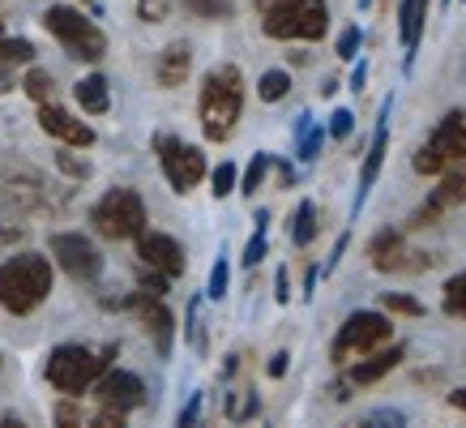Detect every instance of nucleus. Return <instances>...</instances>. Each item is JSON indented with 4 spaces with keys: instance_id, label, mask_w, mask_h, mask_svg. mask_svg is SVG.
I'll list each match as a JSON object with an SVG mask.
<instances>
[{
    "instance_id": "1",
    "label": "nucleus",
    "mask_w": 466,
    "mask_h": 428,
    "mask_svg": "<svg viewBox=\"0 0 466 428\" xmlns=\"http://www.w3.org/2000/svg\"><path fill=\"white\" fill-rule=\"evenodd\" d=\"M244 116V73L236 65H218L206 73L198 95V120L210 142H227Z\"/></svg>"
},
{
    "instance_id": "2",
    "label": "nucleus",
    "mask_w": 466,
    "mask_h": 428,
    "mask_svg": "<svg viewBox=\"0 0 466 428\" xmlns=\"http://www.w3.org/2000/svg\"><path fill=\"white\" fill-rule=\"evenodd\" d=\"M52 261L43 253H17L0 261V309L14 317L35 313L43 300L52 296Z\"/></svg>"
},
{
    "instance_id": "3",
    "label": "nucleus",
    "mask_w": 466,
    "mask_h": 428,
    "mask_svg": "<svg viewBox=\"0 0 466 428\" xmlns=\"http://www.w3.org/2000/svg\"><path fill=\"white\" fill-rule=\"evenodd\" d=\"M266 39L279 43H317L329 30L325 0H253Z\"/></svg>"
},
{
    "instance_id": "4",
    "label": "nucleus",
    "mask_w": 466,
    "mask_h": 428,
    "mask_svg": "<svg viewBox=\"0 0 466 428\" xmlns=\"http://www.w3.org/2000/svg\"><path fill=\"white\" fill-rule=\"evenodd\" d=\"M43 26H47V35H52L73 60L99 65V60L107 56V35H103V30L95 26V17H86L77 5H47Z\"/></svg>"
},
{
    "instance_id": "5",
    "label": "nucleus",
    "mask_w": 466,
    "mask_h": 428,
    "mask_svg": "<svg viewBox=\"0 0 466 428\" xmlns=\"http://www.w3.org/2000/svg\"><path fill=\"white\" fill-rule=\"evenodd\" d=\"M112 356L116 347H107L103 356H95L90 347H77V342H65V347H56L52 356H47V364H43V377L56 385L60 394H69V399H77V394H86L90 385L103 377V369H112Z\"/></svg>"
},
{
    "instance_id": "6",
    "label": "nucleus",
    "mask_w": 466,
    "mask_h": 428,
    "mask_svg": "<svg viewBox=\"0 0 466 428\" xmlns=\"http://www.w3.org/2000/svg\"><path fill=\"white\" fill-rule=\"evenodd\" d=\"M385 342H394V321H390V313H372V309H364V313H351L339 326V334H334V342H329V360H334V369H347L351 360L377 352V347H385Z\"/></svg>"
},
{
    "instance_id": "7",
    "label": "nucleus",
    "mask_w": 466,
    "mask_h": 428,
    "mask_svg": "<svg viewBox=\"0 0 466 428\" xmlns=\"http://www.w3.org/2000/svg\"><path fill=\"white\" fill-rule=\"evenodd\" d=\"M90 228L103 240H133L146 231V201L137 189H107L95 210H90Z\"/></svg>"
},
{
    "instance_id": "8",
    "label": "nucleus",
    "mask_w": 466,
    "mask_h": 428,
    "mask_svg": "<svg viewBox=\"0 0 466 428\" xmlns=\"http://www.w3.org/2000/svg\"><path fill=\"white\" fill-rule=\"evenodd\" d=\"M466 163V112L441 116V125L428 133V142L410 155V168L420 171V176H441V171L458 168Z\"/></svg>"
},
{
    "instance_id": "9",
    "label": "nucleus",
    "mask_w": 466,
    "mask_h": 428,
    "mask_svg": "<svg viewBox=\"0 0 466 428\" xmlns=\"http://www.w3.org/2000/svg\"><path fill=\"white\" fill-rule=\"evenodd\" d=\"M155 155L176 193H193L206 180V171H210V163H206V155H201L198 146H188L176 133H155Z\"/></svg>"
},
{
    "instance_id": "10",
    "label": "nucleus",
    "mask_w": 466,
    "mask_h": 428,
    "mask_svg": "<svg viewBox=\"0 0 466 428\" xmlns=\"http://www.w3.org/2000/svg\"><path fill=\"white\" fill-rule=\"evenodd\" d=\"M368 261H372V270H381V274H420V270H428L432 257L424 249H415L407 240V231L385 228L368 240Z\"/></svg>"
},
{
    "instance_id": "11",
    "label": "nucleus",
    "mask_w": 466,
    "mask_h": 428,
    "mask_svg": "<svg viewBox=\"0 0 466 428\" xmlns=\"http://www.w3.org/2000/svg\"><path fill=\"white\" fill-rule=\"evenodd\" d=\"M52 257H56L60 270L69 274V279H77V283H95L103 274L99 249H95V240L82 236V231H56V236H52Z\"/></svg>"
},
{
    "instance_id": "12",
    "label": "nucleus",
    "mask_w": 466,
    "mask_h": 428,
    "mask_svg": "<svg viewBox=\"0 0 466 428\" xmlns=\"http://www.w3.org/2000/svg\"><path fill=\"white\" fill-rule=\"evenodd\" d=\"M120 309L137 313V321L146 326V334L155 339V352L167 360V356H171V339H176V317H171V309L163 304V296H150V291H133V296L120 300Z\"/></svg>"
},
{
    "instance_id": "13",
    "label": "nucleus",
    "mask_w": 466,
    "mask_h": 428,
    "mask_svg": "<svg viewBox=\"0 0 466 428\" xmlns=\"http://www.w3.org/2000/svg\"><path fill=\"white\" fill-rule=\"evenodd\" d=\"M90 390H95V399H99L103 412H116V415L137 412L146 403V382L128 369H103V377L90 385Z\"/></svg>"
},
{
    "instance_id": "14",
    "label": "nucleus",
    "mask_w": 466,
    "mask_h": 428,
    "mask_svg": "<svg viewBox=\"0 0 466 428\" xmlns=\"http://www.w3.org/2000/svg\"><path fill=\"white\" fill-rule=\"evenodd\" d=\"M390 116H394V99H385L381 112H377V128H372V142H368V150H364V168H360V189H355L351 214L364 210V201H368V193H372V185L381 180L385 150H390Z\"/></svg>"
},
{
    "instance_id": "15",
    "label": "nucleus",
    "mask_w": 466,
    "mask_h": 428,
    "mask_svg": "<svg viewBox=\"0 0 466 428\" xmlns=\"http://www.w3.org/2000/svg\"><path fill=\"white\" fill-rule=\"evenodd\" d=\"M137 244V261L142 266H155L158 274H167V279H180L184 274V244L167 231H150L146 228L142 236H133Z\"/></svg>"
},
{
    "instance_id": "16",
    "label": "nucleus",
    "mask_w": 466,
    "mask_h": 428,
    "mask_svg": "<svg viewBox=\"0 0 466 428\" xmlns=\"http://www.w3.org/2000/svg\"><path fill=\"white\" fill-rule=\"evenodd\" d=\"M441 176H445V180L432 189V198H428L420 210L410 214V228L437 223L441 214H450L453 206H466V163H458V168H450V171H441Z\"/></svg>"
},
{
    "instance_id": "17",
    "label": "nucleus",
    "mask_w": 466,
    "mask_h": 428,
    "mask_svg": "<svg viewBox=\"0 0 466 428\" xmlns=\"http://www.w3.org/2000/svg\"><path fill=\"white\" fill-rule=\"evenodd\" d=\"M39 128L47 138H56L60 146H73V150H90L95 146V128L77 120L73 112H65L60 103H39Z\"/></svg>"
},
{
    "instance_id": "18",
    "label": "nucleus",
    "mask_w": 466,
    "mask_h": 428,
    "mask_svg": "<svg viewBox=\"0 0 466 428\" xmlns=\"http://www.w3.org/2000/svg\"><path fill=\"white\" fill-rule=\"evenodd\" d=\"M402 356H407V342H385V347H377V356L368 352V356L351 360L347 364V385H355V390H364V385H377L390 369H398L402 364Z\"/></svg>"
},
{
    "instance_id": "19",
    "label": "nucleus",
    "mask_w": 466,
    "mask_h": 428,
    "mask_svg": "<svg viewBox=\"0 0 466 428\" xmlns=\"http://www.w3.org/2000/svg\"><path fill=\"white\" fill-rule=\"evenodd\" d=\"M428 9H432V0H398L402 73H410V65H415V52H420V39H424V26H428Z\"/></svg>"
},
{
    "instance_id": "20",
    "label": "nucleus",
    "mask_w": 466,
    "mask_h": 428,
    "mask_svg": "<svg viewBox=\"0 0 466 428\" xmlns=\"http://www.w3.org/2000/svg\"><path fill=\"white\" fill-rule=\"evenodd\" d=\"M188 73H193V47L188 43H167L163 52H158L155 60V82L167 86V90H176V86L188 82Z\"/></svg>"
},
{
    "instance_id": "21",
    "label": "nucleus",
    "mask_w": 466,
    "mask_h": 428,
    "mask_svg": "<svg viewBox=\"0 0 466 428\" xmlns=\"http://www.w3.org/2000/svg\"><path fill=\"white\" fill-rule=\"evenodd\" d=\"M73 99H77V107H82L86 116H107V107H112V86H107L103 73H86L82 82L73 86Z\"/></svg>"
},
{
    "instance_id": "22",
    "label": "nucleus",
    "mask_w": 466,
    "mask_h": 428,
    "mask_svg": "<svg viewBox=\"0 0 466 428\" xmlns=\"http://www.w3.org/2000/svg\"><path fill=\"white\" fill-rule=\"evenodd\" d=\"M321 142H325V128L312 120V112H299V120H296V158L299 163H312L317 150H321Z\"/></svg>"
},
{
    "instance_id": "23",
    "label": "nucleus",
    "mask_w": 466,
    "mask_h": 428,
    "mask_svg": "<svg viewBox=\"0 0 466 428\" xmlns=\"http://www.w3.org/2000/svg\"><path fill=\"white\" fill-rule=\"evenodd\" d=\"M342 428H407V415L398 407H368V412L351 415Z\"/></svg>"
},
{
    "instance_id": "24",
    "label": "nucleus",
    "mask_w": 466,
    "mask_h": 428,
    "mask_svg": "<svg viewBox=\"0 0 466 428\" xmlns=\"http://www.w3.org/2000/svg\"><path fill=\"white\" fill-rule=\"evenodd\" d=\"M317 240V206L312 201H299L296 214H291V244L296 249H309Z\"/></svg>"
},
{
    "instance_id": "25",
    "label": "nucleus",
    "mask_w": 466,
    "mask_h": 428,
    "mask_svg": "<svg viewBox=\"0 0 466 428\" xmlns=\"http://www.w3.org/2000/svg\"><path fill=\"white\" fill-rule=\"evenodd\" d=\"M441 309L450 317H458V321H466V270L445 279V287H441Z\"/></svg>"
},
{
    "instance_id": "26",
    "label": "nucleus",
    "mask_w": 466,
    "mask_h": 428,
    "mask_svg": "<svg viewBox=\"0 0 466 428\" xmlns=\"http://www.w3.org/2000/svg\"><path fill=\"white\" fill-rule=\"evenodd\" d=\"M257 95H261V103H283L287 95H291V73L287 69H266L261 77H257Z\"/></svg>"
},
{
    "instance_id": "27",
    "label": "nucleus",
    "mask_w": 466,
    "mask_h": 428,
    "mask_svg": "<svg viewBox=\"0 0 466 428\" xmlns=\"http://www.w3.org/2000/svg\"><path fill=\"white\" fill-rule=\"evenodd\" d=\"M22 90L30 95L35 107H39V103H52V95H56V77H52L47 69H35V65H30L26 77H22Z\"/></svg>"
},
{
    "instance_id": "28",
    "label": "nucleus",
    "mask_w": 466,
    "mask_h": 428,
    "mask_svg": "<svg viewBox=\"0 0 466 428\" xmlns=\"http://www.w3.org/2000/svg\"><path fill=\"white\" fill-rule=\"evenodd\" d=\"M266 228H269V210H257V231H253V240L244 244V257H240V266L244 270H253V266H261L266 261Z\"/></svg>"
},
{
    "instance_id": "29",
    "label": "nucleus",
    "mask_w": 466,
    "mask_h": 428,
    "mask_svg": "<svg viewBox=\"0 0 466 428\" xmlns=\"http://www.w3.org/2000/svg\"><path fill=\"white\" fill-rule=\"evenodd\" d=\"M35 60V43L14 39V35H0V69H14V65H30Z\"/></svg>"
},
{
    "instance_id": "30",
    "label": "nucleus",
    "mask_w": 466,
    "mask_h": 428,
    "mask_svg": "<svg viewBox=\"0 0 466 428\" xmlns=\"http://www.w3.org/2000/svg\"><path fill=\"white\" fill-rule=\"evenodd\" d=\"M377 304H381V313H394V317H424V304L410 291H381Z\"/></svg>"
},
{
    "instance_id": "31",
    "label": "nucleus",
    "mask_w": 466,
    "mask_h": 428,
    "mask_svg": "<svg viewBox=\"0 0 466 428\" xmlns=\"http://www.w3.org/2000/svg\"><path fill=\"white\" fill-rule=\"evenodd\" d=\"M227 287H231V261H227V253H218L214 257V266H210L206 300H227Z\"/></svg>"
},
{
    "instance_id": "32",
    "label": "nucleus",
    "mask_w": 466,
    "mask_h": 428,
    "mask_svg": "<svg viewBox=\"0 0 466 428\" xmlns=\"http://www.w3.org/2000/svg\"><path fill=\"white\" fill-rule=\"evenodd\" d=\"M236 185H240V168H236V163H218V168L210 171V193L214 198H231Z\"/></svg>"
},
{
    "instance_id": "33",
    "label": "nucleus",
    "mask_w": 466,
    "mask_h": 428,
    "mask_svg": "<svg viewBox=\"0 0 466 428\" xmlns=\"http://www.w3.org/2000/svg\"><path fill=\"white\" fill-rule=\"evenodd\" d=\"M269 158H274V155H253V158H248L240 185H236V189H244V198H253L257 189H261V180H266V171H269Z\"/></svg>"
},
{
    "instance_id": "34",
    "label": "nucleus",
    "mask_w": 466,
    "mask_h": 428,
    "mask_svg": "<svg viewBox=\"0 0 466 428\" xmlns=\"http://www.w3.org/2000/svg\"><path fill=\"white\" fill-rule=\"evenodd\" d=\"M52 424H56V428H90V424H86V412L69 399V394L56 403V412H52Z\"/></svg>"
},
{
    "instance_id": "35",
    "label": "nucleus",
    "mask_w": 466,
    "mask_h": 428,
    "mask_svg": "<svg viewBox=\"0 0 466 428\" xmlns=\"http://www.w3.org/2000/svg\"><path fill=\"white\" fill-rule=\"evenodd\" d=\"M201 304H206V296L188 300V342H193V352H206V334H201Z\"/></svg>"
},
{
    "instance_id": "36",
    "label": "nucleus",
    "mask_w": 466,
    "mask_h": 428,
    "mask_svg": "<svg viewBox=\"0 0 466 428\" xmlns=\"http://www.w3.org/2000/svg\"><path fill=\"white\" fill-rule=\"evenodd\" d=\"M56 168L65 171V176H73V180H86V176H90V163H82V158L73 155V146L56 150Z\"/></svg>"
},
{
    "instance_id": "37",
    "label": "nucleus",
    "mask_w": 466,
    "mask_h": 428,
    "mask_svg": "<svg viewBox=\"0 0 466 428\" xmlns=\"http://www.w3.org/2000/svg\"><path fill=\"white\" fill-rule=\"evenodd\" d=\"M137 287H142V291H150V296H163V291L171 287V279H167V274H158L155 266H142V270H137Z\"/></svg>"
},
{
    "instance_id": "38",
    "label": "nucleus",
    "mask_w": 466,
    "mask_h": 428,
    "mask_svg": "<svg viewBox=\"0 0 466 428\" xmlns=\"http://www.w3.org/2000/svg\"><path fill=\"white\" fill-rule=\"evenodd\" d=\"M351 128H355V116L347 112V107H339V112L329 116V125H325V133H329L334 142H347V138H351Z\"/></svg>"
},
{
    "instance_id": "39",
    "label": "nucleus",
    "mask_w": 466,
    "mask_h": 428,
    "mask_svg": "<svg viewBox=\"0 0 466 428\" xmlns=\"http://www.w3.org/2000/svg\"><path fill=\"white\" fill-rule=\"evenodd\" d=\"M360 39H364V30L360 26H347L339 35V43H334V47H339V60H355V52H360Z\"/></svg>"
},
{
    "instance_id": "40",
    "label": "nucleus",
    "mask_w": 466,
    "mask_h": 428,
    "mask_svg": "<svg viewBox=\"0 0 466 428\" xmlns=\"http://www.w3.org/2000/svg\"><path fill=\"white\" fill-rule=\"evenodd\" d=\"M201 394H193V399L184 403V412H180V420H176V428H198L201 424Z\"/></svg>"
},
{
    "instance_id": "41",
    "label": "nucleus",
    "mask_w": 466,
    "mask_h": 428,
    "mask_svg": "<svg viewBox=\"0 0 466 428\" xmlns=\"http://www.w3.org/2000/svg\"><path fill=\"white\" fill-rule=\"evenodd\" d=\"M137 17L142 22H163L167 17V0H137Z\"/></svg>"
},
{
    "instance_id": "42",
    "label": "nucleus",
    "mask_w": 466,
    "mask_h": 428,
    "mask_svg": "<svg viewBox=\"0 0 466 428\" xmlns=\"http://www.w3.org/2000/svg\"><path fill=\"white\" fill-rule=\"evenodd\" d=\"M188 9H193L198 17H223L227 0H188Z\"/></svg>"
},
{
    "instance_id": "43",
    "label": "nucleus",
    "mask_w": 466,
    "mask_h": 428,
    "mask_svg": "<svg viewBox=\"0 0 466 428\" xmlns=\"http://www.w3.org/2000/svg\"><path fill=\"white\" fill-rule=\"evenodd\" d=\"M274 300L291 304V274H287V266H279V274H274Z\"/></svg>"
},
{
    "instance_id": "44",
    "label": "nucleus",
    "mask_w": 466,
    "mask_h": 428,
    "mask_svg": "<svg viewBox=\"0 0 466 428\" xmlns=\"http://www.w3.org/2000/svg\"><path fill=\"white\" fill-rule=\"evenodd\" d=\"M287 364H291V356H287V352H274V356H269V364H266V372L279 382V377H287Z\"/></svg>"
},
{
    "instance_id": "45",
    "label": "nucleus",
    "mask_w": 466,
    "mask_h": 428,
    "mask_svg": "<svg viewBox=\"0 0 466 428\" xmlns=\"http://www.w3.org/2000/svg\"><path fill=\"white\" fill-rule=\"evenodd\" d=\"M364 86H368V60H360V65L351 69V90L355 95H364Z\"/></svg>"
},
{
    "instance_id": "46",
    "label": "nucleus",
    "mask_w": 466,
    "mask_h": 428,
    "mask_svg": "<svg viewBox=\"0 0 466 428\" xmlns=\"http://www.w3.org/2000/svg\"><path fill=\"white\" fill-rule=\"evenodd\" d=\"M317 279H321V266H309V274H304V296H312Z\"/></svg>"
},
{
    "instance_id": "47",
    "label": "nucleus",
    "mask_w": 466,
    "mask_h": 428,
    "mask_svg": "<svg viewBox=\"0 0 466 428\" xmlns=\"http://www.w3.org/2000/svg\"><path fill=\"white\" fill-rule=\"evenodd\" d=\"M450 407H458V412H466V385H458L450 394Z\"/></svg>"
},
{
    "instance_id": "48",
    "label": "nucleus",
    "mask_w": 466,
    "mask_h": 428,
    "mask_svg": "<svg viewBox=\"0 0 466 428\" xmlns=\"http://www.w3.org/2000/svg\"><path fill=\"white\" fill-rule=\"evenodd\" d=\"M0 428H26V424H22L17 415H5V420H0Z\"/></svg>"
},
{
    "instance_id": "49",
    "label": "nucleus",
    "mask_w": 466,
    "mask_h": 428,
    "mask_svg": "<svg viewBox=\"0 0 466 428\" xmlns=\"http://www.w3.org/2000/svg\"><path fill=\"white\" fill-rule=\"evenodd\" d=\"M355 5H360V14H364V9H372V0H355Z\"/></svg>"
},
{
    "instance_id": "50",
    "label": "nucleus",
    "mask_w": 466,
    "mask_h": 428,
    "mask_svg": "<svg viewBox=\"0 0 466 428\" xmlns=\"http://www.w3.org/2000/svg\"><path fill=\"white\" fill-rule=\"evenodd\" d=\"M82 5H95V0H82Z\"/></svg>"
},
{
    "instance_id": "51",
    "label": "nucleus",
    "mask_w": 466,
    "mask_h": 428,
    "mask_svg": "<svg viewBox=\"0 0 466 428\" xmlns=\"http://www.w3.org/2000/svg\"><path fill=\"white\" fill-rule=\"evenodd\" d=\"M462 5H466V0H462Z\"/></svg>"
},
{
    "instance_id": "52",
    "label": "nucleus",
    "mask_w": 466,
    "mask_h": 428,
    "mask_svg": "<svg viewBox=\"0 0 466 428\" xmlns=\"http://www.w3.org/2000/svg\"><path fill=\"white\" fill-rule=\"evenodd\" d=\"M266 428H269V424H266Z\"/></svg>"
}]
</instances>
